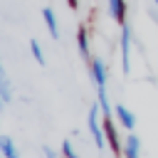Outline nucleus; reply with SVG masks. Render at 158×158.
<instances>
[{
	"label": "nucleus",
	"mask_w": 158,
	"mask_h": 158,
	"mask_svg": "<svg viewBox=\"0 0 158 158\" xmlns=\"http://www.w3.org/2000/svg\"><path fill=\"white\" fill-rule=\"evenodd\" d=\"M114 114H116V118H118V123H121L123 128H133V126H136V116H133V111L126 109L123 104H116V106H114Z\"/></svg>",
	"instance_id": "obj_4"
},
{
	"label": "nucleus",
	"mask_w": 158,
	"mask_h": 158,
	"mask_svg": "<svg viewBox=\"0 0 158 158\" xmlns=\"http://www.w3.org/2000/svg\"><path fill=\"white\" fill-rule=\"evenodd\" d=\"M42 151H44V158H57V153H54V151H52L49 146H44Z\"/></svg>",
	"instance_id": "obj_12"
},
{
	"label": "nucleus",
	"mask_w": 158,
	"mask_h": 158,
	"mask_svg": "<svg viewBox=\"0 0 158 158\" xmlns=\"http://www.w3.org/2000/svg\"><path fill=\"white\" fill-rule=\"evenodd\" d=\"M0 156L2 158H20V151L10 136H0Z\"/></svg>",
	"instance_id": "obj_7"
},
{
	"label": "nucleus",
	"mask_w": 158,
	"mask_h": 158,
	"mask_svg": "<svg viewBox=\"0 0 158 158\" xmlns=\"http://www.w3.org/2000/svg\"><path fill=\"white\" fill-rule=\"evenodd\" d=\"M118 47H121V72L128 74V72H131V27H128L126 22L121 25Z\"/></svg>",
	"instance_id": "obj_2"
},
{
	"label": "nucleus",
	"mask_w": 158,
	"mask_h": 158,
	"mask_svg": "<svg viewBox=\"0 0 158 158\" xmlns=\"http://www.w3.org/2000/svg\"><path fill=\"white\" fill-rule=\"evenodd\" d=\"M156 5H158V0H156Z\"/></svg>",
	"instance_id": "obj_14"
},
{
	"label": "nucleus",
	"mask_w": 158,
	"mask_h": 158,
	"mask_svg": "<svg viewBox=\"0 0 158 158\" xmlns=\"http://www.w3.org/2000/svg\"><path fill=\"white\" fill-rule=\"evenodd\" d=\"M42 17H44V25H47L49 35H52L54 40H59V25H57V15H54V10H52V7H44V10H42Z\"/></svg>",
	"instance_id": "obj_8"
},
{
	"label": "nucleus",
	"mask_w": 158,
	"mask_h": 158,
	"mask_svg": "<svg viewBox=\"0 0 158 158\" xmlns=\"http://www.w3.org/2000/svg\"><path fill=\"white\" fill-rule=\"evenodd\" d=\"M138 153H141V138L136 133L126 136V141H123V156L126 158H138Z\"/></svg>",
	"instance_id": "obj_6"
},
{
	"label": "nucleus",
	"mask_w": 158,
	"mask_h": 158,
	"mask_svg": "<svg viewBox=\"0 0 158 158\" xmlns=\"http://www.w3.org/2000/svg\"><path fill=\"white\" fill-rule=\"evenodd\" d=\"M2 104H5V99H2V91H0V106H2Z\"/></svg>",
	"instance_id": "obj_13"
},
{
	"label": "nucleus",
	"mask_w": 158,
	"mask_h": 158,
	"mask_svg": "<svg viewBox=\"0 0 158 158\" xmlns=\"http://www.w3.org/2000/svg\"><path fill=\"white\" fill-rule=\"evenodd\" d=\"M99 104H94L91 109H89V116H86V126H89V133H91V138H94V143H96V148H104L106 146V133H104V121L99 123Z\"/></svg>",
	"instance_id": "obj_1"
},
{
	"label": "nucleus",
	"mask_w": 158,
	"mask_h": 158,
	"mask_svg": "<svg viewBox=\"0 0 158 158\" xmlns=\"http://www.w3.org/2000/svg\"><path fill=\"white\" fill-rule=\"evenodd\" d=\"M77 44H79L81 57H89V35H86L84 27H79V32H77Z\"/></svg>",
	"instance_id": "obj_9"
},
{
	"label": "nucleus",
	"mask_w": 158,
	"mask_h": 158,
	"mask_svg": "<svg viewBox=\"0 0 158 158\" xmlns=\"http://www.w3.org/2000/svg\"><path fill=\"white\" fill-rule=\"evenodd\" d=\"M62 156H64V158H79V153L74 151V146H72V141H69V138H64V141H62Z\"/></svg>",
	"instance_id": "obj_11"
},
{
	"label": "nucleus",
	"mask_w": 158,
	"mask_h": 158,
	"mask_svg": "<svg viewBox=\"0 0 158 158\" xmlns=\"http://www.w3.org/2000/svg\"><path fill=\"white\" fill-rule=\"evenodd\" d=\"M101 121H104V133H106V143L111 146V151H114L116 156H118V153H123V143L118 141V133H116L114 118H111V116H104Z\"/></svg>",
	"instance_id": "obj_3"
},
{
	"label": "nucleus",
	"mask_w": 158,
	"mask_h": 158,
	"mask_svg": "<svg viewBox=\"0 0 158 158\" xmlns=\"http://www.w3.org/2000/svg\"><path fill=\"white\" fill-rule=\"evenodd\" d=\"M30 52H32V57L37 59V64H40V67L47 62V59H44V52H42V47H40V42H37V40H30Z\"/></svg>",
	"instance_id": "obj_10"
},
{
	"label": "nucleus",
	"mask_w": 158,
	"mask_h": 158,
	"mask_svg": "<svg viewBox=\"0 0 158 158\" xmlns=\"http://www.w3.org/2000/svg\"><path fill=\"white\" fill-rule=\"evenodd\" d=\"M109 15L118 25L126 22V0H109Z\"/></svg>",
	"instance_id": "obj_5"
}]
</instances>
